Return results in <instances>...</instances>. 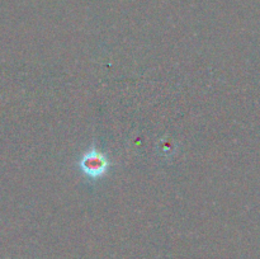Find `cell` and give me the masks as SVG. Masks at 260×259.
<instances>
[{
	"label": "cell",
	"mask_w": 260,
	"mask_h": 259,
	"mask_svg": "<svg viewBox=\"0 0 260 259\" xmlns=\"http://www.w3.org/2000/svg\"><path fill=\"white\" fill-rule=\"evenodd\" d=\"M109 167H111V163H109L107 155L95 147H91L88 151L84 152L79 161V168L83 174L90 179H98V178L104 177L108 172Z\"/></svg>",
	"instance_id": "1"
}]
</instances>
